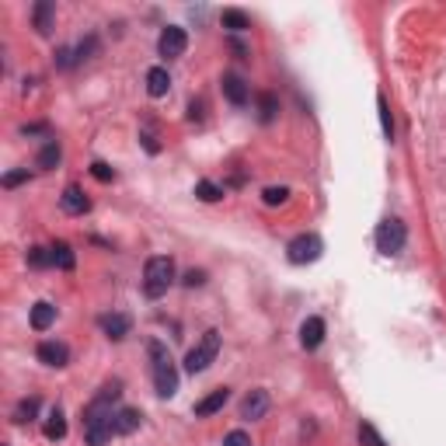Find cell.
Segmentation results:
<instances>
[{"label":"cell","mask_w":446,"mask_h":446,"mask_svg":"<svg viewBox=\"0 0 446 446\" xmlns=\"http://www.w3.org/2000/svg\"><path fill=\"white\" fill-rule=\"evenodd\" d=\"M119 397H122V383L112 380V383H105V387L98 390V397L88 404V411H84V439H88V446H105V443L112 439V418H115L112 404H115Z\"/></svg>","instance_id":"obj_1"},{"label":"cell","mask_w":446,"mask_h":446,"mask_svg":"<svg viewBox=\"0 0 446 446\" xmlns=\"http://www.w3.org/2000/svg\"><path fill=\"white\" fill-rule=\"evenodd\" d=\"M147 352H150V370H154L157 394L160 397H174V390H178V370H174V359H171L167 345L157 342V338H150L147 342Z\"/></svg>","instance_id":"obj_2"},{"label":"cell","mask_w":446,"mask_h":446,"mask_svg":"<svg viewBox=\"0 0 446 446\" xmlns=\"http://www.w3.org/2000/svg\"><path fill=\"white\" fill-rule=\"evenodd\" d=\"M171 283H174V262H171L167 255H154V258L147 262V269H143V293H147L150 300H157V297L167 293Z\"/></svg>","instance_id":"obj_3"},{"label":"cell","mask_w":446,"mask_h":446,"mask_svg":"<svg viewBox=\"0 0 446 446\" xmlns=\"http://www.w3.org/2000/svg\"><path fill=\"white\" fill-rule=\"evenodd\" d=\"M377 251L380 255H401L404 251V245H408V227H404V223L397 220V216H387V220H380L377 223Z\"/></svg>","instance_id":"obj_4"},{"label":"cell","mask_w":446,"mask_h":446,"mask_svg":"<svg viewBox=\"0 0 446 446\" xmlns=\"http://www.w3.org/2000/svg\"><path fill=\"white\" fill-rule=\"evenodd\" d=\"M216 352H220V331L209 328V331L199 338V345L185 356V370H188V373H202V370L216 359Z\"/></svg>","instance_id":"obj_5"},{"label":"cell","mask_w":446,"mask_h":446,"mask_svg":"<svg viewBox=\"0 0 446 446\" xmlns=\"http://www.w3.org/2000/svg\"><path fill=\"white\" fill-rule=\"evenodd\" d=\"M321 251H324V245H321L317 234H300V238H293V241L286 245V258H290L293 265H311V262L321 258Z\"/></svg>","instance_id":"obj_6"},{"label":"cell","mask_w":446,"mask_h":446,"mask_svg":"<svg viewBox=\"0 0 446 446\" xmlns=\"http://www.w3.org/2000/svg\"><path fill=\"white\" fill-rule=\"evenodd\" d=\"M185 49H188V35H185V28L167 25V28L160 32V39H157V53H160V56H167V60H178V56H185Z\"/></svg>","instance_id":"obj_7"},{"label":"cell","mask_w":446,"mask_h":446,"mask_svg":"<svg viewBox=\"0 0 446 446\" xmlns=\"http://www.w3.org/2000/svg\"><path fill=\"white\" fill-rule=\"evenodd\" d=\"M220 88H223V98H227L231 105H248V98H251V88H248V81L241 74H223Z\"/></svg>","instance_id":"obj_8"},{"label":"cell","mask_w":446,"mask_h":446,"mask_svg":"<svg viewBox=\"0 0 446 446\" xmlns=\"http://www.w3.org/2000/svg\"><path fill=\"white\" fill-rule=\"evenodd\" d=\"M35 356H39V363H46V366H56V370L70 363V349H67L63 342H39Z\"/></svg>","instance_id":"obj_9"},{"label":"cell","mask_w":446,"mask_h":446,"mask_svg":"<svg viewBox=\"0 0 446 446\" xmlns=\"http://www.w3.org/2000/svg\"><path fill=\"white\" fill-rule=\"evenodd\" d=\"M98 324H101V331H105L112 342H122V338L129 335V328H133L129 314H101V317H98Z\"/></svg>","instance_id":"obj_10"},{"label":"cell","mask_w":446,"mask_h":446,"mask_svg":"<svg viewBox=\"0 0 446 446\" xmlns=\"http://www.w3.org/2000/svg\"><path fill=\"white\" fill-rule=\"evenodd\" d=\"M60 206H63L70 216H84V213L91 209V199H88L77 185H67V188H63V195H60Z\"/></svg>","instance_id":"obj_11"},{"label":"cell","mask_w":446,"mask_h":446,"mask_svg":"<svg viewBox=\"0 0 446 446\" xmlns=\"http://www.w3.org/2000/svg\"><path fill=\"white\" fill-rule=\"evenodd\" d=\"M321 342H324V321L321 317H307L300 324V345L307 352H314V349H321Z\"/></svg>","instance_id":"obj_12"},{"label":"cell","mask_w":446,"mask_h":446,"mask_svg":"<svg viewBox=\"0 0 446 446\" xmlns=\"http://www.w3.org/2000/svg\"><path fill=\"white\" fill-rule=\"evenodd\" d=\"M265 411H269V390H251V394L241 401V418H248V422L262 418Z\"/></svg>","instance_id":"obj_13"},{"label":"cell","mask_w":446,"mask_h":446,"mask_svg":"<svg viewBox=\"0 0 446 446\" xmlns=\"http://www.w3.org/2000/svg\"><path fill=\"white\" fill-rule=\"evenodd\" d=\"M140 422H143V415L136 408H119L115 418H112V436H129V432L140 429Z\"/></svg>","instance_id":"obj_14"},{"label":"cell","mask_w":446,"mask_h":446,"mask_svg":"<svg viewBox=\"0 0 446 446\" xmlns=\"http://www.w3.org/2000/svg\"><path fill=\"white\" fill-rule=\"evenodd\" d=\"M227 397H231V390H227V387H216L213 394H206V397L195 404V418H209V415H216L223 404H227Z\"/></svg>","instance_id":"obj_15"},{"label":"cell","mask_w":446,"mask_h":446,"mask_svg":"<svg viewBox=\"0 0 446 446\" xmlns=\"http://www.w3.org/2000/svg\"><path fill=\"white\" fill-rule=\"evenodd\" d=\"M167 88H171L167 67H150V70H147V94H150V98H164Z\"/></svg>","instance_id":"obj_16"},{"label":"cell","mask_w":446,"mask_h":446,"mask_svg":"<svg viewBox=\"0 0 446 446\" xmlns=\"http://www.w3.org/2000/svg\"><path fill=\"white\" fill-rule=\"evenodd\" d=\"M53 15H56L53 0H39V4H35L32 18H35V32H39V35H49V32H53Z\"/></svg>","instance_id":"obj_17"},{"label":"cell","mask_w":446,"mask_h":446,"mask_svg":"<svg viewBox=\"0 0 446 446\" xmlns=\"http://www.w3.org/2000/svg\"><path fill=\"white\" fill-rule=\"evenodd\" d=\"M220 22H223V28H231V32H248L251 28V18L241 8H227V11L220 15Z\"/></svg>","instance_id":"obj_18"},{"label":"cell","mask_w":446,"mask_h":446,"mask_svg":"<svg viewBox=\"0 0 446 446\" xmlns=\"http://www.w3.org/2000/svg\"><path fill=\"white\" fill-rule=\"evenodd\" d=\"M53 321H56V307L46 304V300H39V304L32 307V328H35V331H46Z\"/></svg>","instance_id":"obj_19"},{"label":"cell","mask_w":446,"mask_h":446,"mask_svg":"<svg viewBox=\"0 0 446 446\" xmlns=\"http://www.w3.org/2000/svg\"><path fill=\"white\" fill-rule=\"evenodd\" d=\"M39 408H42V401L39 397H22L18 404H15V422L18 425H25V422H35V415H39Z\"/></svg>","instance_id":"obj_20"},{"label":"cell","mask_w":446,"mask_h":446,"mask_svg":"<svg viewBox=\"0 0 446 446\" xmlns=\"http://www.w3.org/2000/svg\"><path fill=\"white\" fill-rule=\"evenodd\" d=\"M63 436H67V415H63L60 408H53L49 418H46V439H49V443H60Z\"/></svg>","instance_id":"obj_21"},{"label":"cell","mask_w":446,"mask_h":446,"mask_svg":"<svg viewBox=\"0 0 446 446\" xmlns=\"http://www.w3.org/2000/svg\"><path fill=\"white\" fill-rule=\"evenodd\" d=\"M60 157H63L60 143H56V140H49V143H46L42 150H39V157H35V167L49 171V167H56V164H60Z\"/></svg>","instance_id":"obj_22"},{"label":"cell","mask_w":446,"mask_h":446,"mask_svg":"<svg viewBox=\"0 0 446 446\" xmlns=\"http://www.w3.org/2000/svg\"><path fill=\"white\" fill-rule=\"evenodd\" d=\"M49 255H53V265H56V269H63V272H70V269H74V262H77V258H74V251H70V245H63V241H56V245L49 248Z\"/></svg>","instance_id":"obj_23"},{"label":"cell","mask_w":446,"mask_h":446,"mask_svg":"<svg viewBox=\"0 0 446 446\" xmlns=\"http://www.w3.org/2000/svg\"><path fill=\"white\" fill-rule=\"evenodd\" d=\"M286 199H290V188H286V185H269V188L262 192V202H265V206H283Z\"/></svg>","instance_id":"obj_24"},{"label":"cell","mask_w":446,"mask_h":446,"mask_svg":"<svg viewBox=\"0 0 446 446\" xmlns=\"http://www.w3.org/2000/svg\"><path fill=\"white\" fill-rule=\"evenodd\" d=\"M377 112H380V122H383V136H387V140H394V119H390V105H387V98H383V94L377 98Z\"/></svg>","instance_id":"obj_25"},{"label":"cell","mask_w":446,"mask_h":446,"mask_svg":"<svg viewBox=\"0 0 446 446\" xmlns=\"http://www.w3.org/2000/svg\"><path fill=\"white\" fill-rule=\"evenodd\" d=\"M195 195H199L202 202H216V199H223V188H220L216 181H199V185H195Z\"/></svg>","instance_id":"obj_26"},{"label":"cell","mask_w":446,"mask_h":446,"mask_svg":"<svg viewBox=\"0 0 446 446\" xmlns=\"http://www.w3.org/2000/svg\"><path fill=\"white\" fill-rule=\"evenodd\" d=\"M359 439H363V446H387V443H383V436H380L370 422H363V425H359Z\"/></svg>","instance_id":"obj_27"},{"label":"cell","mask_w":446,"mask_h":446,"mask_svg":"<svg viewBox=\"0 0 446 446\" xmlns=\"http://www.w3.org/2000/svg\"><path fill=\"white\" fill-rule=\"evenodd\" d=\"M28 265H32V269H46V265H53L49 248H32V251H28Z\"/></svg>","instance_id":"obj_28"},{"label":"cell","mask_w":446,"mask_h":446,"mask_svg":"<svg viewBox=\"0 0 446 446\" xmlns=\"http://www.w3.org/2000/svg\"><path fill=\"white\" fill-rule=\"evenodd\" d=\"M276 112H279V101H276V94H262V122H272L276 119Z\"/></svg>","instance_id":"obj_29"},{"label":"cell","mask_w":446,"mask_h":446,"mask_svg":"<svg viewBox=\"0 0 446 446\" xmlns=\"http://www.w3.org/2000/svg\"><path fill=\"white\" fill-rule=\"evenodd\" d=\"M223 446H251V436L245 429H234V432L223 436Z\"/></svg>","instance_id":"obj_30"},{"label":"cell","mask_w":446,"mask_h":446,"mask_svg":"<svg viewBox=\"0 0 446 446\" xmlns=\"http://www.w3.org/2000/svg\"><path fill=\"white\" fill-rule=\"evenodd\" d=\"M91 174H94L98 181H112V178H115V171H112L105 160H94V164H91Z\"/></svg>","instance_id":"obj_31"},{"label":"cell","mask_w":446,"mask_h":446,"mask_svg":"<svg viewBox=\"0 0 446 446\" xmlns=\"http://www.w3.org/2000/svg\"><path fill=\"white\" fill-rule=\"evenodd\" d=\"M22 181H28V171H11V174H4V188H15V185H22Z\"/></svg>","instance_id":"obj_32"},{"label":"cell","mask_w":446,"mask_h":446,"mask_svg":"<svg viewBox=\"0 0 446 446\" xmlns=\"http://www.w3.org/2000/svg\"><path fill=\"white\" fill-rule=\"evenodd\" d=\"M202 283H206V272H195V269H192V272L185 276V286H202Z\"/></svg>","instance_id":"obj_33"}]
</instances>
